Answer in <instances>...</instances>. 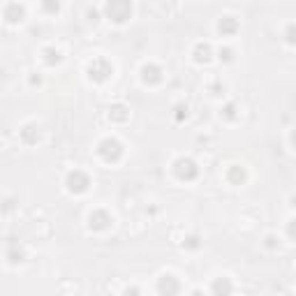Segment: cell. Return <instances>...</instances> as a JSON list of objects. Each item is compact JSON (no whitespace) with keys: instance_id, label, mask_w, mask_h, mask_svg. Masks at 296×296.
<instances>
[{"instance_id":"23","label":"cell","mask_w":296,"mask_h":296,"mask_svg":"<svg viewBox=\"0 0 296 296\" xmlns=\"http://www.w3.org/2000/svg\"><path fill=\"white\" fill-rule=\"evenodd\" d=\"M292 144H294V148H296V128L292 130Z\"/></svg>"},{"instance_id":"1","label":"cell","mask_w":296,"mask_h":296,"mask_svg":"<svg viewBox=\"0 0 296 296\" xmlns=\"http://www.w3.org/2000/svg\"><path fill=\"white\" fill-rule=\"evenodd\" d=\"M104 16L114 23H125L132 16V2L130 0H106Z\"/></svg>"},{"instance_id":"10","label":"cell","mask_w":296,"mask_h":296,"mask_svg":"<svg viewBox=\"0 0 296 296\" xmlns=\"http://www.w3.org/2000/svg\"><path fill=\"white\" fill-rule=\"evenodd\" d=\"M141 79H144L146 84H160L162 81V67H158V65H144L141 67Z\"/></svg>"},{"instance_id":"24","label":"cell","mask_w":296,"mask_h":296,"mask_svg":"<svg viewBox=\"0 0 296 296\" xmlns=\"http://www.w3.org/2000/svg\"><path fill=\"white\" fill-rule=\"evenodd\" d=\"M292 206H294V208H296V195H294V197H292Z\"/></svg>"},{"instance_id":"9","label":"cell","mask_w":296,"mask_h":296,"mask_svg":"<svg viewBox=\"0 0 296 296\" xmlns=\"http://www.w3.org/2000/svg\"><path fill=\"white\" fill-rule=\"evenodd\" d=\"M23 16H26V9L19 2H9L7 7H5V21L7 23H19L23 21Z\"/></svg>"},{"instance_id":"8","label":"cell","mask_w":296,"mask_h":296,"mask_svg":"<svg viewBox=\"0 0 296 296\" xmlns=\"http://www.w3.org/2000/svg\"><path fill=\"white\" fill-rule=\"evenodd\" d=\"M19 134H21L23 144H28V146L37 144V141H39V125H37V123H28V125H23V128H21Z\"/></svg>"},{"instance_id":"22","label":"cell","mask_w":296,"mask_h":296,"mask_svg":"<svg viewBox=\"0 0 296 296\" xmlns=\"http://www.w3.org/2000/svg\"><path fill=\"white\" fill-rule=\"evenodd\" d=\"M225 116H227V118H234V104H229L227 109H225Z\"/></svg>"},{"instance_id":"14","label":"cell","mask_w":296,"mask_h":296,"mask_svg":"<svg viewBox=\"0 0 296 296\" xmlns=\"http://www.w3.org/2000/svg\"><path fill=\"white\" fill-rule=\"evenodd\" d=\"M42 7H44L46 14H58V9H61V0H42Z\"/></svg>"},{"instance_id":"11","label":"cell","mask_w":296,"mask_h":296,"mask_svg":"<svg viewBox=\"0 0 296 296\" xmlns=\"http://www.w3.org/2000/svg\"><path fill=\"white\" fill-rule=\"evenodd\" d=\"M218 31H220V35L229 37V35H234L238 31V21H236L234 16H222L220 23H218Z\"/></svg>"},{"instance_id":"13","label":"cell","mask_w":296,"mask_h":296,"mask_svg":"<svg viewBox=\"0 0 296 296\" xmlns=\"http://www.w3.org/2000/svg\"><path fill=\"white\" fill-rule=\"evenodd\" d=\"M213 56L211 44H197L195 46V61L197 63H208Z\"/></svg>"},{"instance_id":"17","label":"cell","mask_w":296,"mask_h":296,"mask_svg":"<svg viewBox=\"0 0 296 296\" xmlns=\"http://www.w3.org/2000/svg\"><path fill=\"white\" fill-rule=\"evenodd\" d=\"M44 53L49 56V58H46V63H49V65H56V63H61V53L56 51V49H44Z\"/></svg>"},{"instance_id":"3","label":"cell","mask_w":296,"mask_h":296,"mask_svg":"<svg viewBox=\"0 0 296 296\" xmlns=\"http://www.w3.org/2000/svg\"><path fill=\"white\" fill-rule=\"evenodd\" d=\"M174 174L181 178V181H195L199 176V167L192 158H178L174 162Z\"/></svg>"},{"instance_id":"6","label":"cell","mask_w":296,"mask_h":296,"mask_svg":"<svg viewBox=\"0 0 296 296\" xmlns=\"http://www.w3.org/2000/svg\"><path fill=\"white\" fill-rule=\"evenodd\" d=\"M88 227H91L93 231H104V229L111 227V215L106 211H102V208L93 211L91 215H88Z\"/></svg>"},{"instance_id":"20","label":"cell","mask_w":296,"mask_h":296,"mask_svg":"<svg viewBox=\"0 0 296 296\" xmlns=\"http://www.w3.org/2000/svg\"><path fill=\"white\" fill-rule=\"evenodd\" d=\"M287 236L289 238H296V218L287 222Z\"/></svg>"},{"instance_id":"19","label":"cell","mask_w":296,"mask_h":296,"mask_svg":"<svg viewBox=\"0 0 296 296\" xmlns=\"http://www.w3.org/2000/svg\"><path fill=\"white\" fill-rule=\"evenodd\" d=\"M218 56H220V61L229 63L231 58H234V51H231V49H222V46H220V51H218Z\"/></svg>"},{"instance_id":"16","label":"cell","mask_w":296,"mask_h":296,"mask_svg":"<svg viewBox=\"0 0 296 296\" xmlns=\"http://www.w3.org/2000/svg\"><path fill=\"white\" fill-rule=\"evenodd\" d=\"M285 42L296 46V23H289L287 28H285Z\"/></svg>"},{"instance_id":"7","label":"cell","mask_w":296,"mask_h":296,"mask_svg":"<svg viewBox=\"0 0 296 296\" xmlns=\"http://www.w3.org/2000/svg\"><path fill=\"white\" fill-rule=\"evenodd\" d=\"M181 292V282L176 280L171 273L160 275L158 280V294H178Z\"/></svg>"},{"instance_id":"12","label":"cell","mask_w":296,"mask_h":296,"mask_svg":"<svg viewBox=\"0 0 296 296\" xmlns=\"http://www.w3.org/2000/svg\"><path fill=\"white\" fill-rule=\"evenodd\" d=\"M211 292L213 294H231V292H234V285H231L227 278H218V280L211 285Z\"/></svg>"},{"instance_id":"4","label":"cell","mask_w":296,"mask_h":296,"mask_svg":"<svg viewBox=\"0 0 296 296\" xmlns=\"http://www.w3.org/2000/svg\"><path fill=\"white\" fill-rule=\"evenodd\" d=\"M109 74H114V65L106 61V58H95V61L88 65V76L93 81H106Z\"/></svg>"},{"instance_id":"18","label":"cell","mask_w":296,"mask_h":296,"mask_svg":"<svg viewBox=\"0 0 296 296\" xmlns=\"http://www.w3.org/2000/svg\"><path fill=\"white\" fill-rule=\"evenodd\" d=\"M183 245H185V248H192V250H197L199 245H201V241H199V236H188Z\"/></svg>"},{"instance_id":"2","label":"cell","mask_w":296,"mask_h":296,"mask_svg":"<svg viewBox=\"0 0 296 296\" xmlns=\"http://www.w3.org/2000/svg\"><path fill=\"white\" fill-rule=\"evenodd\" d=\"M98 153L106 160V162H118V160H121V155H123V144L116 137H106V139H102V141H99Z\"/></svg>"},{"instance_id":"5","label":"cell","mask_w":296,"mask_h":296,"mask_svg":"<svg viewBox=\"0 0 296 296\" xmlns=\"http://www.w3.org/2000/svg\"><path fill=\"white\" fill-rule=\"evenodd\" d=\"M65 185H67L69 192H74V195H81V192L88 190V185H91V178H88V174H84V171L74 169V171H69V174H67V181H65Z\"/></svg>"},{"instance_id":"21","label":"cell","mask_w":296,"mask_h":296,"mask_svg":"<svg viewBox=\"0 0 296 296\" xmlns=\"http://www.w3.org/2000/svg\"><path fill=\"white\" fill-rule=\"evenodd\" d=\"M278 241H275V236H266V248H275Z\"/></svg>"},{"instance_id":"15","label":"cell","mask_w":296,"mask_h":296,"mask_svg":"<svg viewBox=\"0 0 296 296\" xmlns=\"http://www.w3.org/2000/svg\"><path fill=\"white\" fill-rule=\"evenodd\" d=\"M227 178H229L231 183H238V181H243V178H245V171H243L241 167H231V169L227 171Z\"/></svg>"}]
</instances>
